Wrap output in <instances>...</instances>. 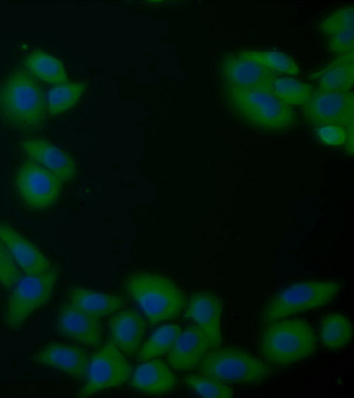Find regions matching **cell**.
<instances>
[{
	"label": "cell",
	"mask_w": 354,
	"mask_h": 398,
	"mask_svg": "<svg viewBox=\"0 0 354 398\" xmlns=\"http://www.w3.org/2000/svg\"><path fill=\"white\" fill-rule=\"evenodd\" d=\"M319 335L326 348L331 350L339 349L348 343L351 339V322L343 314H330L322 321Z\"/></svg>",
	"instance_id": "23"
},
{
	"label": "cell",
	"mask_w": 354,
	"mask_h": 398,
	"mask_svg": "<svg viewBox=\"0 0 354 398\" xmlns=\"http://www.w3.org/2000/svg\"><path fill=\"white\" fill-rule=\"evenodd\" d=\"M307 122L318 125H336L346 127L354 121V94L353 91L314 90L302 105Z\"/></svg>",
	"instance_id": "10"
},
{
	"label": "cell",
	"mask_w": 354,
	"mask_h": 398,
	"mask_svg": "<svg viewBox=\"0 0 354 398\" xmlns=\"http://www.w3.org/2000/svg\"><path fill=\"white\" fill-rule=\"evenodd\" d=\"M57 329L62 335L86 345L95 347L101 342L100 318L84 312L71 302L59 309Z\"/></svg>",
	"instance_id": "12"
},
{
	"label": "cell",
	"mask_w": 354,
	"mask_h": 398,
	"mask_svg": "<svg viewBox=\"0 0 354 398\" xmlns=\"http://www.w3.org/2000/svg\"><path fill=\"white\" fill-rule=\"evenodd\" d=\"M222 301L216 294L209 291H198L189 298L183 317L192 319L208 336L211 348L221 343L220 317Z\"/></svg>",
	"instance_id": "13"
},
{
	"label": "cell",
	"mask_w": 354,
	"mask_h": 398,
	"mask_svg": "<svg viewBox=\"0 0 354 398\" xmlns=\"http://www.w3.org/2000/svg\"><path fill=\"white\" fill-rule=\"evenodd\" d=\"M185 381L201 396L209 398L232 397L234 392L232 388L223 383L196 375H187Z\"/></svg>",
	"instance_id": "28"
},
{
	"label": "cell",
	"mask_w": 354,
	"mask_h": 398,
	"mask_svg": "<svg viewBox=\"0 0 354 398\" xmlns=\"http://www.w3.org/2000/svg\"><path fill=\"white\" fill-rule=\"evenodd\" d=\"M30 73L38 79L55 85L68 83L62 63L46 52L35 49L24 59Z\"/></svg>",
	"instance_id": "22"
},
{
	"label": "cell",
	"mask_w": 354,
	"mask_h": 398,
	"mask_svg": "<svg viewBox=\"0 0 354 398\" xmlns=\"http://www.w3.org/2000/svg\"><path fill=\"white\" fill-rule=\"evenodd\" d=\"M238 55L268 67L279 73L296 75L299 68L290 55L281 51L274 50H242Z\"/></svg>",
	"instance_id": "26"
},
{
	"label": "cell",
	"mask_w": 354,
	"mask_h": 398,
	"mask_svg": "<svg viewBox=\"0 0 354 398\" xmlns=\"http://www.w3.org/2000/svg\"><path fill=\"white\" fill-rule=\"evenodd\" d=\"M112 342L128 355L138 350L145 329V322L134 310H121L114 314L109 321Z\"/></svg>",
	"instance_id": "18"
},
{
	"label": "cell",
	"mask_w": 354,
	"mask_h": 398,
	"mask_svg": "<svg viewBox=\"0 0 354 398\" xmlns=\"http://www.w3.org/2000/svg\"><path fill=\"white\" fill-rule=\"evenodd\" d=\"M211 347L210 341L198 324H192L180 332L169 351L167 360L174 368L187 370L195 368Z\"/></svg>",
	"instance_id": "17"
},
{
	"label": "cell",
	"mask_w": 354,
	"mask_h": 398,
	"mask_svg": "<svg viewBox=\"0 0 354 398\" xmlns=\"http://www.w3.org/2000/svg\"><path fill=\"white\" fill-rule=\"evenodd\" d=\"M354 7L353 5L344 6L331 13L319 24L321 32L333 35L342 30L353 28Z\"/></svg>",
	"instance_id": "29"
},
{
	"label": "cell",
	"mask_w": 354,
	"mask_h": 398,
	"mask_svg": "<svg viewBox=\"0 0 354 398\" xmlns=\"http://www.w3.org/2000/svg\"><path fill=\"white\" fill-rule=\"evenodd\" d=\"M219 68L227 87L261 90L271 93L272 82L280 75L268 67L242 57L236 53L224 55Z\"/></svg>",
	"instance_id": "11"
},
{
	"label": "cell",
	"mask_w": 354,
	"mask_h": 398,
	"mask_svg": "<svg viewBox=\"0 0 354 398\" xmlns=\"http://www.w3.org/2000/svg\"><path fill=\"white\" fill-rule=\"evenodd\" d=\"M315 350L313 330L304 319L270 321L261 335V353L269 363L290 364L311 356Z\"/></svg>",
	"instance_id": "4"
},
{
	"label": "cell",
	"mask_w": 354,
	"mask_h": 398,
	"mask_svg": "<svg viewBox=\"0 0 354 398\" xmlns=\"http://www.w3.org/2000/svg\"><path fill=\"white\" fill-rule=\"evenodd\" d=\"M348 130V137L346 135V149L353 154V123L346 126Z\"/></svg>",
	"instance_id": "33"
},
{
	"label": "cell",
	"mask_w": 354,
	"mask_h": 398,
	"mask_svg": "<svg viewBox=\"0 0 354 398\" xmlns=\"http://www.w3.org/2000/svg\"><path fill=\"white\" fill-rule=\"evenodd\" d=\"M340 288L341 284L333 281H311L290 285L272 297L264 310L263 320L270 322L324 305L335 296Z\"/></svg>",
	"instance_id": "6"
},
{
	"label": "cell",
	"mask_w": 354,
	"mask_h": 398,
	"mask_svg": "<svg viewBox=\"0 0 354 398\" xmlns=\"http://www.w3.org/2000/svg\"><path fill=\"white\" fill-rule=\"evenodd\" d=\"M33 360L76 379H85L89 357L80 347L52 342L35 353Z\"/></svg>",
	"instance_id": "14"
},
{
	"label": "cell",
	"mask_w": 354,
	"mask_h": 398,
	"mask_svg": "<svg viewBox=\"0 0 354 398\" xmlns=\"http://www.w3.org/2000/svg\"><path fill=\"white\" fill-rule=\"evenodd\" d=\"M328 48L332 52L340 55L353 52L354 28H351L332 35Z\"/></svg>",
	"instance_id": "31"
},
{
	"label": "cell",
	"mask_w": 354,
	"mask_h": 398,
	"mask_svg": "<svg viewBox=\"0 0 354 398\" xmlns=\"http://www.w3.org/2000/svg\"><path fill=\"white\" fill-rule=\"evenodd\" d=\"M22 276L20 268L0 239V283L8 288L12 287Z\"/></svg>",
	"instance_id": "30"
},
{
	"label": "cell",
	"mask_w": 354,
	"mask_h": 398,
	"mask_svg": "<svg viewBox=\"0 0 354 398\" xmlns=\"http://www.w3.org/2000/svg\"><path fill=\"white\" fill-rule=\"evenodd\" d=\"M181 332V328L176 324L159 327L142 346L138 359L146 361L169 352Z\"/></svg>",
	"instance_id": "25"
},
{
	"label": "cell",
	"mask_w": 354,
	"mask_h": 398,
	"mask_svg": "<svg viewBox=\"0 0 354 398\" xmlns=\"http://www.w3.org/2000/svg\"><path fill=\"white\" fill-rule=\"evenodd\" d=\"M15 184L21 198L28 207L42 209L58 199L62 182L51 171L30 160L19 167Z\"/></svg>",
	"instance_id": "9"
},
{
	"label": "cell",
	"mask_w": 354,
	"mask_h": 398,
	"mask_svg": "<svg viewBox=\"0 0 354 398\" xmlns=\"http://www.w3.org/2000/svg\"><path fill=\"white\" fill-rule=\"evenodd\" d=\"M198 366L203 376L229 383H260L269 378L273 371L263 360L232 346L212 348Z\"/></svg>",
	"instance_id": "5"
},
{
	"label": "cell",
	"mask_w": 354,
	"mask_h": 398,
	"mask_svg": "<svg viewBox=\"0 0 354 398\" xmlns=\"http://www.w3.org/2000/svg\"><path fill=\"white\" fill-rule=\"evenodd\" d=\"M59 274L56 267L37 275H25L13 286L3 315L10 330L19 328L26 319L50 298Z\"/></svg>",
	"instance_id": "7"
},
{
	"label": "cell",
	"mask_w": 354,
	"mask_h": 398,
	"mask_svg": "<svg viewBox=\"0 0 354 398\" xmlns=\"http://www.w3.org/2000/svg\"><path fill=\"white\" fill-rule=\"evenodd\" d=\"M47 113L45 93L28 71L17 69L0 85V117L7 125L35 131L44 126Z\"/></svg>",
	"instance_id": "1"
},
{
	"label": "cell",
	"mask_w": 354,
	"mask_h": 398,
	"mask_svg": "<svg viewBox=\"0 0 354 398\" xmlns=\"http://www.w3.org/2000/svg\"><path fill=\"white\" fill-rule=\"evenodd\" d=\"M309 77L319 79L320 90L349 91L354 83V53L338 56L324 68Z\"/></svg>",
	"instance_id": "20"
},
{
	"label": "cell",
	"mask_w": 354,
	"mask_h": 398,
	"mask_svg": "<svg viewBox=\"0 0 354 398\" xmlns=\"http://www.w3.org/2000/svg\"><path fill=\"white\" fill-rule=\"evenodd\" d=\"M87 86L84 82L55 85L47 95V110L55 115L66 111L78 102Z\"/></svg>",
	"instance_id": "24"
},
{
	"label": "cell",
	"mask_w": 354,
	"mask_h": 398,
	"mask_svg": "<svg viewBox=\"0 0 354 398\" xmlns=\"http://www.w3.org/2000/svg\"><path fill=\"white\" fill-rule=\"evenodd\" d=\"M70 302L84 312L100 318L122 307L124 298L80 286L71 287L68 292Z\"/></svg>",
	"instance_id": "21"
},
{
	"label": "cell",
	"mask_w": 354,
	"mask_h": 398,
	"mask_svg": "<svg viewBox=\"0 0 354 398\" xmlns=\"http://www.w3.org/2000/svg\"><path fill=\"white\" fill-rule=\"evenodd\" d=\"M0 239L26 275L41 274L53 267L37 247L6 222H0Z\"/></svg>",
	"instance_id": "15"
},
{
	"label": "cell",
	"mask_w": 354,
	"mask_h": 398,
	"mask_svg": "<svg viewBox=\"0 0 354 398\" xmlns=\"http://www.w3.org/2000/svg\"><path fill=\"white\" fill-rule=\"evenodd\" d=\"M127 294L156 325L175 319L185 306L184 292L169 278L154 273H135L124 281Z\"/></svg>",
	"instance_id": "3"
},
{
	"label": "cell",
	"mask_w": 354,
	"mask_h": 398,
	"mask_svg": "<svg viewBox=\"0 0 354 398\" xmlns=\"http://www.w3.org/2000/svg\"><path fill=\"white\" fill-rule=\"evenodd\" d=\"M176 379L167 364L161 360H153L139 366L132 373L131 386L150 394L170 391Z\"/></svg>",
	"instance_id": "19"
},
{
	"label": "cell",
	"mask_w": 354,
	"mask_h": 398,
	"mask_svg": "<svg viewBox=\"0 0 354 398\" xmlns=\"http://www.w3.org/2000/svg\"><path fill=\"white\" fill-rule=\"evenodd\" d=\"M225 96L230 110L255 129L283 131L293 126L297 121L294 108L271 93L225 86Z\"/></svg>",
	"instance_id": "2"
},
{
	"label": "cell",
	"mask_w": 354,
	"mask_h": 398,
	"mask_svg": "<svg viewBox=\"0 0 354 398\" xmlns=\"http://www.w3.org/2000/svg\"><path fill=\"white\" fill-rule=\"evenodd\" d=\"M317 135L325 144L339 146L346 140V132L343 127L336 125H323L317 129Z\"/></svg>",
	"instance_id": "32"
},
{
	"label": "cell",
	"mask_w": 354,
	"mask_h": 398,
	"mask_svg": "<svg viewBox=\"0 0 354 398\" xmlns=\"http://www.w3.org/2000/svg\"><path fill=\"white\" fill-rule=\"evenodd\" d=\"M133 373V367L112 341L89 357L86 382L78 393L88 397L109 388L117 387L127 381Z\"/></svg>",
	"instance_id": "8"
},
{
	"label": "cell",
	"mask_w": 354,
	"mask_h": 398,
	"mask_svg": "<svg viewBox=\"0 0 354 398\" xmlns=\"http://www.w3.org/2000/svg\"><path fill=\"white\" fill-rule=\"evenodd\" d=\"M272 93L284 103L291 105L304 104L313 91V85L291 77H276L272 84Z\"/></svg>",
	"instance_id": "27"
},
{
	"label": "cell",
	"mask_w": 354,
	"mask_h": 398,
	"mask_svg": "<svg viewBox=\"0 0 354 398\" xmlns=\"http://www.w3.org/2000/svg\"><path fill=\"white\" fill-rule=\"evenodd\" d=\"M21 146L31 160L51 171L62 182L75 176L77 167L74 159L48 141L41 138L26 139Z\"/></svg>",
	"instance_id": "16"
}]
</instances>
